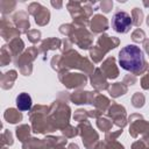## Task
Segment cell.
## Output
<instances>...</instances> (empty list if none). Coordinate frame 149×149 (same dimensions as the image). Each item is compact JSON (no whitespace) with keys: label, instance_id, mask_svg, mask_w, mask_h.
Here are the masks:
<instances>
[{"label":"cell","instance_id":"obj_3","mask_svg":"<svg viewBox=\"0 0 149 149\" xmlns=\"http://www.w3.org/2000/svg\"><path fill=\"white\" fill-rule=\"evenodd\" d=\"M49 108L42 105H36L29 113V118L31 121L33 132L36 134H44L47 132H54L50 119H49Z\"/></svg>","mask_w":149,"mask_h":149},{"label":"cell","instance_id":"obj_8","mask_svg":"<svg viewBox=\"0 0 149 149\" xmlns=\"http://www.w3.org/2000/svg\"><path fill=\"white\" fill-rule=\"evenodd\" d=\"M78 129H80L79 134L83 139V143L84 147L86 149H94V144L97 143V141L99 140V135L98 133L91 127L90 122L84 121V123H80L78 127Z\"/></svg>","mask_w":149,"mask_h":149},{"label":"cell","instance_id":"obj_11","mask_svg":"<svg viewBox=\"0 0 149 149\" xmlns=\"http://www.w3.org/2000/svg\"><path fill=\"white\" fill-rule=\"evenodd\" d=\"M59 80L68 87V88H77L85 86L86 84V76L81 73H66L61 72L59 73Z\"/></svg>","mask_w":149,"mask_h":149},{"label":"cell","instance_id":"obj_42","mask_svg":"<svg viewBox=\"0 0 149 149\" xmlns=\"http://www.w3.org/2000/svg\"><path fill=\"white\" fill-rule=\"evenodd\" d=\"M143 47H144V50H146V52L149 55V40H146V41H144V44H143Z\"/></svg>","mask_w":149,"mask_h":149},{"label":"cell","instance_id":"obj_37","mask_svg":"<svg viewBox=\"0 0 149 149\" xmlns=\"http://www.w3.org/2000/svg\"><path fill=\"white\" fill-rule=\"evenodd\" d=\"M132 149H149V143H147L144 140H140L133 143Z\"/></svg>","mask_w":149,"mask_h":149},{"label":"cell","instance_id":"obj_26","mask_svg":"<svg viewBox=\"0 0 149 149\" xmlns=\"http://www.w3.org/2000/svg\"><path fill=\"white\" fill-rule=\"evenodd\" d=\"M16 136L17 139L23 143L27 140H29V133H30V127L28 125H21L16 128Z\"/></svg>","mask_w":149,"mask_h":149},{"label":"cell","instance_id":"obj_4","mask_svg":"<svg viewBox=\"0 0 149 149\" xmlns=\"http://www.w3.org/2000/svg\"><path fill=\"white\" fill-rule=\"evenodd\" d=\"M94 2H79V1H70L66 7L72 16L73 24L78 28H85L88 24V16L92 14Z\"/></svg>","mask_w":149,"mask_h":149},{"label":"cell","instance_id":"obj_18","mask_svg":"<svg viewBox=\"0 0 149 149\" xmlns=\"http://www.w3.org/2000/svg\"><path fill=\"white\" fill-rule=\"evenodd\" d=\"M91 85H92L95 90H98V91L108 88V83L106 81L105 74L101 72L100 69H95L94 72L92 73V77H91Z\"/></svg>","mask_w":149,"mask_h":149},{"label":"cell","instance_id":"obj_39","mask_svg":"<svg viewBox=\"0 0 149 149\" xmlns=\"http://www.w3.org/2000/svg\"><path fill=\"white\" fill-rule=\"evenodd\" d=\"M112 7H113V1H102V2H100V8L105 13L111 12Z\"/></svg>","mask_w":149,"mask_h":149},{"label":"cell","instance_id":"obj_36","mask_svg":"<svg viewBox=\"0 0 149 149\" xmlns=\"http://www.w3.org/2000/svg\"><path fill=\"white\" fill-rule=\"evenodd\" d=\"M122 134V129H119L118 132H107L106 133V136H105V140L106 142H111V141H115V139Z\"/></svg>","mask_w":149,"mask_h":149},{"label":"cell","instance_id":"obj_9","mask_svg":"<svg viewBox=\"0 0 149 149\" xmlns=\"http://www.w3.org/2000/svg\"><path fill=\"white\" fill-rule=\"evenodd\" d=\"M28 12L35 17V22L38 26H45L50 20V12L48 8L37 2H31L28 6Z\"/></svg>","mask_w":149,"mask_h":149},{"label":"cell","instance_id":"obj_32","mask_svg":"<svg viewBox=\"0 0 149 149\" xmlns=\"http://www.w3.org/2000/svg\"><path fill=\"white\" fill-rule=\"evenodd\" d=\"M144 37H146V33H144L142 29H140V28L135 29V30L133 31V34H132V40H133L134 42H137V43L143 42V41H144Z\"/></svg>","mask_w":149,"mask_h":149},{"label":"cell","instance_id":"obj_43","mask_svg":"<svg viewBox=\"0 0 149 149\" xmlns=\"http://www.w3.org/2000/svg\"><path fill=\"white\" fill-rule=\"evenodd\" d=\"M51 5L54 6V7H56V8H62V6H63V2H55V1H51Z\"/></svg>","mask_w":149,"mask_h":149},{"label":"cell","instance_id":"obj_46","mask_svg":"<svg viewBox=\"0 0 149 149\" xmlns=\"http://www.w3.org/2000/svg\"><path fill=\"white\" fill-rule=\"evenodd\" d=\"M56 149H64V148H62V146H59V147H57Z\"/></svg>","mask_w":149,"mask_h":149},{"label":"cell","instance_id":"obj_27","mask_svg":"<svg viewBox=\"0 0 149 149\" xmlns=\"http://www.w3.org/2000/svg\"><path fill=\"white\" fill-rule=\"evenodd\" d=\"M12 57H13V54L9 50L8 45H3L1 48V66H5L6 64H8L12 61Z\"/></svg>","mask_w":149,"mask_h":149},{"label":"cell","instance_id":"obj_6","mask_svg":"<svg viewBox=\"0 0 149 149\" xmlns=\"http://www.w3.org/2000/svg\"><path fill=\"white\" fill-rule=\"evenodd\" d=\"M38 54V50L35 47H31L27 49L22 55L19 56V58L15 61L16 66H19L20 71L24 76H29L31 73V62L36 58Z\"/></svg>","mask_w":149,"mask_h":149},{"label":"cell","instance_id":"obj_14","mask_svg":"<svg viewBox=\"0 0 149 149\" xmlns=\"http://www.w3.org/2000/svg\"><path fill=\"white\" fill-rule=\"evenodd\" d=\"M13 23L15 24V27L19 29L20 33L27 34L29 31L30 23H29V20H28V14L26 12H23V10L17 12L13 16Z\"/></svg>","mask_w":149,"mask_h":149},{"label":"cell","instance_id":"obj_2","mask_svg":"<svg viewBox=\"0 0 149 149\" xmlns=\"http://www.w3.org/2000/svg\"><path fill=\"white\" fill-rule=\"evenodd\" d=\"M51 65L55 70L61 69H71V68H78L86 73H90L93 69L92 63L88 62L87 58H83L78 52L73 50L64 51V55L55 56L51 61Z\"/></svg>","mask_w":149,"mask_h":149},{"label":"cell","instance_id":"obj_24","mask_svg":"<svg viewBox=\"0 0 149 149\" xmlns=\"http://www.w3.org/2000/svg\"><path fill=\"white\" fill-rule=\"evenodd\" d=\"M8 48H9V50L12 51L13 56H20V55H21V51H22L23 48H24V44H23V42H22L21 38L16 37V38H14V40L10 41Z\"/></svg>","mask_w":149,"mask_h":149},{"label":"cell","instance_id":"obj_34","mask_svg":"<svg viewBox=\"0 0 149 149\" xmlns=\"http://www.w3.org/2000/svg\"><path fill=\"white\" fill-rule=\"evenodd\" d=\"M77 129H78V128H74V127L68 125V126H65V127L62 129V132H63V134L65 135V137H73V136H76V135L78 134Z\"/></svg>","mask_w":149,"mask_h":149},{"label":"cell","instance_id":"obj_16","mask_svg":"<svg viewBox=\"0 0 149 149\" xmlns=\"http://www.w3.org/2000/svg\"><path fill=\"white\" fill-rule=\"evenodd\" d=\"M90 27L93 34H100L108 29V21L104 15L97 14L93 16L92 21L90 22Z\"/></svg>","mask_w":149,"mask_h":149},{"label":"cell","instance_id":"obj_12","mask_svg":"<svg viewBox=\"0 0 149 149\" xmlns=\"http://www.w3.org/2000/svg\"><path fill=\"white\" fill-rule=\"evenodd\" d=\"M108 116L112 118V120L114 121V125H116L118 127L123 128L127 123V121H126V109L121 105L112 104V106L108 108Z\"/></svg>","mask_w":149,"mask_h":149},{"label":"cell","instance_id":"obj_17","mask_svg":"<svg viewBox=\"0 0 149 149\" xmlns=\"http://www.w3.org/2000/svg\"><path fill=\"white\" fill-rule=\"evenodd\" d=\"M97 92H87V91H79V92H74L71 94L70 99L73 104L80 105V104H92L94 95Z\"/></svg>","mask_w":149,"mask_h":149},{"label":"cell","instance_id":"obj_41","mask_svg":"<svg viewBox=\"0 0 149 149\" xmlns=\"http://www.w3.org/2000/svg\"><path fill=\"white\" fill-rule=\"evenodd\" d=\"M126 83H129L128 85L135 84V83H136V77H135L134 74H132V77H130V76H126L125 79H123V84H126Z\"/></svg>","mask_w":149,"mask_h":149},{"label":"cell","instance_id":"obj_21","mask_svg":"<svg viewBox=\"0 0 149 149\" xmlns=\"http://www.w3.org/2000/svg\"><path fill=\"white\" fill-rule=\"evenodd\" d=\"M15 79H16V71L15 70L7 71L6 73H3L1 76V87L3 90L10 88L13 86V83Z\"/></svg>","mask_w":149,"mask_h":149},{"label":"cell","instance_id":"obj_44","mask_svg":"<svg viewBox=\"0 0 149 149\" xmlns=\"http://www.w3.org/2000/svg\"><path fill=\"white\" fill-rule=\"evenodd\" d=\"M69 149H79V147H78L77 144H74V143H71V144L69 146Z\"/></svg>","mask_w":149,"mask_h":149},{"label":"cell","instance_id":"obj_7","mask_svg":"<svg viewBox=\"0 0 149 149\" xmlns=\"http://www.w3.org/2000/svg\"><path fill=\"white\" fill-rule=\"evenodd\" d=\"M132 24H133L132 16L128 13L123 10H118L114 13L112 17V28L116 33H121V34L128 33L130 30Z\"/></svg>","mask_w":149,"mask_h":149},{"label":"cell","instance_id":"obj_45","mask_svg":"<svg viewBox=\"0 0 149 149\" xmlns=\"http://www.w3.org/2000/svg\"><path fill=\"white\" fill-rule=\"evenodd\" d=\"M147 24L149 26V15H148V17H147Z\"/></svg>","mask_w":149,"mask_h":149},{"label":"cell","instance_id":"obj_13","mask_svg":"<svg viewBox=\"0 0 149 149\" xmlns=\"http://www.w3.org/2000/svg\"><path fill=\"white\" fill-rule=\"evenodd\" d=\"M20 31L16 27L13 26V22H10L8 19H6L5 16L1 19V36L6 40V41H9V40H14L16 37L20 36Z\"/></svg>","mask_w":149,"mask_h":149},{"label":"cell","instance_id":"obj_15","mask_svg":"<svg viewBox=\"0 0 149 149\" xmlns=\"http://www.w3.org/2000/svg\"><path fill=\"white\" fill-rule=\"evenodd\" d=\"M101 72L105 74L106 78L114 79L119 76V70L115 65V59L114 57H108L102 64H101Z\"/></svg>","mask_w":149,"mask_h":149},{"label":"cell","instance_id":"obj_30","mask_svg":"<svg viewBox=\"0 0 149 149\" xmlns=\"http://www.w3.org/2000/svg\"><path fill=\"white\" fill-rule=\"evenodd\" d=\"M97 126L99 129H101L104 132H108L112 128V122L106 118H99L97 121Z\"/></svg>","mask_w":149,"mask_h":149},{"label":"cell","instance_id":"obj_20","mask_svg":"<svg viewBox=\"0 0 149 149\" xmlns=\"http://www.w3.org/2000/svg\"><path fill=\"white\" fill-rule=\"evenodd\" d=\"M61 43L62 41L58 38H47L41 43L40 51L43 54H47L49 50H55V49L61 48Z\"/></svg>","mask_w":149,"mask_h":149},{"label":"cell","instance_id":"obj_19","mask_svg":"<svg viewBox=\"0 0 149 149\" xmlns=\"http://www.w3.org/2000/svg\"><path fill=\"white\" fill-rule=\"evenodd\" d=\"M16 106L19 108V111L26 112V111H30L31 108V98L28 93L22 92L16 97Z\"/></svg>","mask_w":149,"mask_h":149},{"label":"cell","instance_id":"obj_23","mask_svg":"<svg viewBox=\"0 0 149 149\" xmlns=\"http://www.w3.org/2000/svg\"><path fill=\"white\" fill-rule=\"evenodd\" d=\"M92 105H94V106L97 107V109H98V111H100V112L102 113V112H105V111H106V108L108 107V105H109V100H108L106 97H104V95H100V94H97V93H95Z\"/></svg>","mask_w":149,"mask_h":149},{"label":"cell","instance_id":"obj_22","mask_svg":"<svg viewBox=\"0 0 149 149\" xmlns=\"http://www.w3.org/2000/svg\"><path fill=\"white\" fill-rule=\"evenodd\" d=\"M5 120L9 123H16V122H20L22 120V114L21 112L16 111L15 108H8L6 112H5Z\"/></svg>","mask_w":149,"mask_h":149},{"label":"cell","instance_id":"obj_1","mask_svg":"<svg viewBox=\"0 0 149 149\" xmlns=\"http://www.w3.org/2000/svg\"><path fill=\"white\" fill-rule=\"evenodd\" d=\"M119 64L123 70L133 73L134 76L143 74L149 70L143 51L134 44H128L119 51Z\"/></svg>","mask_w":149,"mask_h":149},{"label":"cell","instance_id":"obj_35","mask_svg":"<svg viewBox=\"0 0 149 149\" xmlns=\"http://www.w3.org/2000/svg\"><path fill=\"white\" fill-rule=\"evenodd\" d=\"M88 116V111H85V109H78L74 113V120L79 121V122H83V121H86V118Z\"/></svg>","mask_w":149,"mask_h":149},{"label":"cell","instance_id":"obj_40","mask_svg":"<svg viewBox=\"0 0 149 149\" xmlns=\"http://www.w3.org/2000/svg\"><path fill=\"white\" fill-rule=\"evenodd\" d=\"M106 149H125L123 146L116 141H111V142H106Z\"/></svg>","mask_w":149,"mask_h":149},{"label":"cell","instance_id":"obj_29","mask_svg":"<svg viewBox=\"0 0 149 149\" xmlns=\"http://www.w3.org/2000/svg\"><path fill=\"white\" fill-rule=\"evenodd\" d=\"M132 21H133V24L139 27L141 23H142V19H143V12L140 9V8H134L132 10Z\"/></svg>","mask_w":149,"mask_h":149},{"label":"cell","instance_id":"obj_33","mask_svg":"<svg viewBox=\"0 0 149 149\" xmlns=\"http://www.w3.org/2000/svg\"><path fill=\"white\" fill-rule=\"evenodd\" d=\"M27 36H28V38H29V41H30L31 43H37V42L40 41V38H41V31L37 30V29L29 30V31L27 33Z\"/></svg>","mask_w":149,"mask_h":149},{"label":"cell","instance_id":"obj_38","mask_svg":"<svg viewBox=\"0 0 149 149\" xmlns=\"http://www.w3.org/2000/svg\"><path fill=\"white\" fill-rule=\"evenodd\" d=\"M2 143L3 144H9V146L13 144V137H12V134L8 130L3 132V134H2Z\"/></svg>","mask_w":149,"mask_h":149},{"label":"cell","instance_id":"obj_28","mask_svg":"<svg viewBox=\"0 0 149 149\" xmlns=\"http://www.w3.org/2000/svg\"><path fill=\"white\" fill-rule=\"evenodd\" d=\"M16 6V2L15 1H8V0H1L0 1V9H1V13L5 15L7 13H10L13 12V9L15 8Z\"/></svg>","mask_w":149,"mask_h":149},{"label":"cell","instance_id":"obj_5","mask_svg":"<svg viewBox=\"0 0 149 149\" xmlns=\"http://www.w3.org/2000/svg\"><path fill=\"white\" fill-rule=\"evenodd\" d=\"M118 44H119V40L116 37H114V36L111 37L106 34H102L99 36V38L97 41V45L90 50V56L94 63H98L102 59V57L105 56L106 52H108L111 49H114L115 47H118Z\"/></svg>","mask_w":149,"mask_h":149},{"label":"cell","instance_id":"obj_31","mask_svg":"<svg viewBox=\"0 0 149 149\" xmlns=\"http://www.w3.org/2000/svg\"><path fill=\"white\" fill-rule=\"evenodd\" d=\"M144 95L142 94V93H139V92H136L134 95H133V98H132V102H133V106L134 107H136V108H139V107H142L143 105H144Z\"/></svg>","mask_w":149,"mask_h":149},{"label":"cell","instance_id":"obj_10","mask_svg":"<svg viewBox=\"0 0 149 149\" xmlns=\"http://www.w3.org/2000/svg\"><path fill=\"white\" fill-rule=\"evenodd\" d=\"M73 43H76L80 49H88L93 42V36L85 28H77L70 36Z\"/></svg>","mask_w":149,"mask_h":149},{"label":"cell","instance_id":"obj_25","mask_svg":"<svg viewBox=\"0 0 149 149\" xmlns=\"http://www.w3.org/2000/svg\"><path fill=\"white\" fill-rule=\"evenodd\" d=\"M108 91L113 98H118L120 95H123L127 92V86L123 83H115V84H112Z\"/></svg>","mask_w":149,"mask_h":149}]
</instances>
